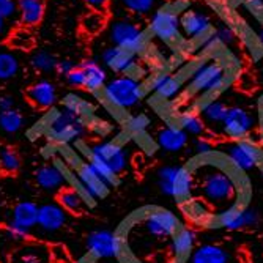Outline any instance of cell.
<instances>
[{"mask_svg": "<svg viewBox=\"0 0 263 263\" xmlns=\"http://www.w3.org/2000/svg\"><path fill=\"white\" fill-rule=\"evenodd\" d=\"M90 159L103 164L117 177L122 172H125L126 164H128L123 147L118 145L117 142H103V143H98V145H95L91 148Z\"/></svg>", "mask_w": 263, "mask_h": 263, "instance_id": "8992f818", "label": "cell"}, {"mask_svg": "<svg viewBox=\"0 0 263 263\" xmlns=\"http://www.w3.org/2000/svg\"><path fill=\"white\" fill-rule=\"evenodd\" d=\"M140 226L145 230L147 236L153 238V240H167V238H172L175 232L180 229V222L175 214L161 208L150 210L148 213L143 214Z\"/></svg>", "mask_w": 263, "mask_h": 263, "instance_id": "277c9868", "label": "cell"}, {"mask_svg": "<svg viewBox=\"0 0 263 263\" xmlns=\"http://www.w3.org/2000/svg\"><path fill=\"white\" fill-rule=\"evenodd\" d=\"M38 210H40V206L35 205L33 202H19L13 208V222L30 230L32 227L36 226Z\"/></svg>", "mask_w": 263, "mask_h": 263, "instance_id": "603a6c76", "label": "cell"}, {"mask_svg": "<svg viewBox=\"0 0 263 263\" xmlns=\"http://www.w3.org/2000/svg\"><path fill=\"white\" fill-rule=\"evenodd\" d=\"M22 122H24V118L16 109L0 112V128L5 133H10V134L17 133L22 128Z\"/></svg>", "mask_w": 263, "mask_h": 263, "instance_id": "d6a6232c", "label": "cell"}, {"mask_svg": "<svg viewBox=\"0 0 263 263\" xmlns=\"http://www.w3.org/2000/svg\"><path fill=\"white\" fill-rule=\"evenodd\" d=\"M120 2L134 14H147L155 5V0H120Z\"/></svg>", "mask_w": 263, "mask_h": 263, "instance_id": "d590c367", "label": "cell"}, {"mask_svg": "<svg viewBox=\"0 0 263 263\" xmlns=\"http://www.w3.org/2000/svg\"><path fill=\"white\" fill-rule=\"evenodd\" d=\"M194 240H196V235L193 230L180 227L175 232V235L172 236V251H174L175 257L177 258L186 257L194 246Z\"/></svg>", "mask_w": 263, "mask_h": 263, "instance_id": "4316f807", "label": "cell"}, {"mask_svg": "<svg viewBox=\"0 0 263 263\" xmlns=\"http://www.w3.org/2000/svg\"><path fill=\"white\" fill-rule=\"evenodd\" d=\"M51 136L59 142H71L78 139L82 131V122L79 120V114L73 112L68 107H63L60 112L55 114V117L51 122Z\"/></svg>", "mask_w": 263, "mask_h": 263, "instance_id": "52a82bcc", "label": "cell"}, {"mask_svg": "<svg viewBox=\"0 0 263 263\" xmlns=\"http://www.w3.org/2000/svg\"><path fill=\"white\" fill-rule=\"evenodd\" d=\"M78 184L82 193L90 199L103 197L107 193V184L101 180L98 172L90 162H84L78 171Z\"/></svg>", "mask_w": 263, "mask_h": 263, "instance_id": "4fadbf2b", "label": "cell"}, {"mask_svg": "<svg viewBox=\"0 0 263 263\" xmlns=\"http://www.w3.org/2000/svg\"><path fill=\"white\" fill-rule=\"evenodd\" d=\"M36 183L46 191H59L65 181L63 174L57 169L55 165H43L35 174Z\"/></svg>", "mask_w": 263, "mask_h": 263, "instance_id": "cb8c5ba5", "label": "cell"}, {"mask_svg": "<svg viewBox=\"0 0 263 263\" xmlns=\"http://www.w3.org/2000/svg\"><path fill=\"white\" fill-rule=\"evenodd\" d=\"M148 29H150L152 35L156 36L158 40H161L164 43H172L180 35L181 21L174 10L164 8V10L156 11L152 16Z\"/></svg>", "mask_w": 263, "mask_h": 263, "instance_id": "9c48e42d", "label": "cell"}, {"mask_svg": "<svg viewBox=\"0 0 263 263\" xmlns=\"http://www.w3.org/2000/svg\"><path fill=\"white\" fill-rule=\"evenodd\" d=\"M110 40L114 46L125 49L128 52L137 54L142 52L147 46L145 33L137 24L126 21V19H118L110 26Z\"/></svg>", "mask_w": 263, "mask_h": 263, "instance_id": "3957f363", "label": "cell"}, {"mask_svg": "<svg viewBox=\"0 0 263 263\" xmlns=\"http://www.w3.org/2000/svg\"><path fill=\"white\" fill-rule=\"evenodd\" d=\"M202 169V175L197 177L200 196L205 206H210L219 214L226 210L238 205V197H240V189H238L235 177L219 164H213L205 161L199 165Z\"/></svg>", "mask_w": 263, "mask_h": 263, "instance_id": "6da1fadb", "label": "cell"}, {"mask_svg": "<svg viewBox=\"0 0 263 263\" xmlns=\"http://www.w3.org/2000/svg\"><path fill=\"white\" fill-rule=\"evenodd\" d=\"M76 66H74V63L73 62H71V60H59L57 62V71H59V73H62V74H68L69 73V71H73Z\"/></svg>", "mask_w": 263, "mask_h": 263, "instance_id": "f6af8a7d", "label": "cell"}, {"mask_svg": "<svg viewBox=\"0 0 263 263\" xmlns=\"http://www.w3.org/2000/svg\"><path fill=\"white\" fill-rule=\"evenodd\" d=\"M191 263H229V255L219 246L205 245L194 251Z\"/></svg>", "mask_w": 263, "mask_h": 263, "instance_id": "d4e9b609", "label": "cell"}, {"mask_svg": "<svg viewBox=\"0 0 263 263\" xmlns=\"http://www.w3.org/2000/svg\"><path fill=\"white\" fill-rule=\"evenodd\" d=\"M104 100L117 109H131L143 97L140 82L133 76H120L107 82L103 88Z\"/></svg>", "mask_w": 263, "mask_h": 263, "instance_id": "7a4b0ae2", "label": "cell"}, {"mask_svg": "<svg viewBox=\"0 0 263 263\" xmlns=\"http://www.w3.org/2000/svg\"><path fill=\"white\" fill-rule=\"evenodd\" d=\"M194 150L199 156H208L213 153V147L206 139H197L194 143Z\"/></svg>", "mask_w": 263, "mask_h": 263, "instance_id": "60d3db41", "label": "cell"}, {"mask_svg": "<svg viewBox=\"0 0 263 263\" xmlns=\"http://www.w3.org/2000/svg\"><path fill=\"white\" fill-rule=\"evenodd\" d=\"M27 98L33 106L40 109H47L54 106L57 101V88L49 81H40L29 87Z\"/></svg>", "mask_w": 263, "mask_h": 263, "instance_id": "2e32d148", "label": "cell"}, {"mask_svg": "<svg viewBox=\"0 0 263 263\" xmlns=\"http://www.w3.org/2000/svg\"><path fill=\"white\" fill-rule=\"evenodd\" d=\"M8 44L11 47H14V49H19V51H29L35 46V40H33L32 32L27 27H21V29H16L10 35Z\"/></svg>", "mask_w": 263, "mask_h": 263, "instance_id": "f546056e", "label": "cell"}, {"mask_svg": "<svg viewBox=\"0 0 263 263\" xmlns=\"http://www.w3.org/2000/svg\"><path fill=\"white\" fill-rule=\"evenodd\" d=\"M181 81L177 76L159 73L152 79V90L161 100H174L181 91Z\"/></svg>", "mask_w": 263, "mask_h": 263, "instance_id": "ac0fdd59", "label": "cell"}, {"mask_svg": "<svg viewBox=\"0 0 263 263\" xmlns=\"http://www.w3.org/2000/svg\"><path fill=\"white\" fill-rule=\"evenodd\" d=\"M57 59L47 51H38L32 55V65L35 69L41 71V73H49L57 68Z\"/></svg>", "mask_w": 263, "mask_h": 263, "instance_id": "e575fe53", "label": "cell"}, {"mask_svg": "<svg viewBox=\"0 0 263 263\" xmlns=\"http://www.w3.org/2000/svg\"><path fill=\"white\" fill-rule=\"evenodd\" d=\"M134 55L133 52H128L125 49H120L117 46H110L104 49L101 59L107 68H110L115 73H129L131 68L134 66Z\"/></svg>", "mask_w": 263, "mask_h": 263, "instance_id": "e0dca14e", "label": "cell"}, {"mask_svg": "<svg viewBox=\"0 0 263 263\" xmlns=\"http://www.w3.org/2000/svg\"><path fill=\"white\" fill-rule=\"evenodd\" d=\"M258 219H260V216L255 208L241 206V205L232 206L218 216L219 226H222L227 230H241L245 227L255 226L258 222Z\"/></svg>", "mask_w": 263, "mask_h": 263, "instance_id": "8fae6325", "label": "cell"}, {"mask_svg": "<svg viewBox=\"0 0 263 263\" xmlns=\"http://www.w3.org/2000/svg\"><path fill=\"white\" fill-rule=\"evenodd\" d=\"M19 71V62L11 52H0V81L14 78Z\"/></svg>", "mask_w": 263, "mask_h": 263, "instance_id": "836d02e7", "label": "cell"}, {"mask_svg": "<svg viewBox=\"0 0 263 263\" xmlns=\"http://www.w3.org/2000/svg\"><path fill=\"white\" fill-rule=\"evenodd\" d=\"M147 125H148V120L143 115H137V117L131 118V122H129V128L133 131H142Z\"/></svg>", "mask_w": 263, "mask_h": 263, "instance_id": "ee69618b", "label": "cell"}, {"mask_svg": "<svg viewBox=\"0 0 263 263\" xmlns=\"http://www.w3.org/2000/svg\"><path fill=\"white\" fill-rule=\"evenodd\" d=\"M158 143L165 152H180L187 143V134L180 126H167L158 134Z\"/></svg>", "mask_w": 263, "mask_h": 263, "instance_id": "ffe728a7", "label": "cell"}, {"mask_svg": "<svg viewBox=\"0 0 263 263\" xmlns=\"http://www.w3.org/2000/svg\"><path fill=\"white\" fill-rule=\"evenodd\" d=\"M227 79L226 68L218 62H205L200 63L191 78V87L200 95H210L218 91Z\"/></svg>", "mask_w": 263, "mask_h": 263, "instance_id": "5b68a950", "label": "cell"}, {"mask_svg": "<svg viewBox=\"0 0 263 263\" xmlns=\"http://www.w3.org/2000/svg\"><path fill=\"white\" fill-rule=\"evenodd\" d=\"M106 22H107V17L103 11H88L82 16L81 19V29L85 35H90V36H95L103 32V29L106 27Z\"/></svg>", "mask_w": 263, "mask_h": 263, "instance_id": "83f0119b", "label": "cell"}, {"mask_svg": "<svg viewBox=\"0 0 263 263\" xmlns=\"http://www.w3.org/2000/svg\"><path fill=\"white\" fill-rule=\"evenodd\" d=\"M227 112H229V107L221 101H210L202 109V115L210 123H222Z\"/></svg>", "mask_w": 263, "mask_h": 263, "instance_id": "1f68e13d", "label": "cell"}, {"mask_svg": "<svg viewBox=\"0 0 263 263\" xmlns=\"http://www.w3.org/2000/svg\"><path fill=\"white\" fill-rule=\"evenodd\" d=\"M19 165L21 161L17 153L8 145H0V172L16 174L19 171Z\"/></svg>", "mask_w": 263, "mask_h": 263, "instance_id": "f1b7e54d", "label": "cell"}, {"mask_svg": "<svg viewBox=\"0 0 263 263\" xmlns=\"http://www.w3.org/2000/svg\"><path fill=\"white\" fill-rule=\"evenodd\" d=\"M17 11L24 27H33L44 16L43 0H17Z\"/></svg>", "mask_w": 263, "mask_h": 263, "instance_id": "d6986e66", "label": "cell"}, {"mask_svg": "<svg viewBox=\"0 0 263 263\" xmlns=\"http://www.w3.org/2000/svg\"><path fill=\"white\" fill-rule=\"evenodd\" d=\"M59 205L69 213H81L85 206V200L82 194L74 187H62L59 191Z\"/></svg>", "mask_w": 263, "mask_h": 263, "instance_id": "484cf974", "label": "cell"}, {"mask_svg": "<svg viewBox=\"0 0 263 263\" xmlns=\"http://www.w3.org/2000/svg\"><path fill=\"white\" fill-rule=\"evenodd\" d=\"M246 4L251 10H254L255 13L263 11V0H246Z\"/></svg>", "mask_w": 263, "mask_h": 263, "instance_id": "7dc6e473", "label": "cell"}, {"mask_svg": "<svg viewBox=\"0 0 263 263\" xmlns=\"http://www.w3.org/2000/svg\"><path fill=\"white\" fill-rule=\"evenodd\" d=\"M66 82L73 87H85V73L81 66L74 68L66 74Z\"/></svg>", "mask_w": 263, "mask_h": 263, "instance_id": "f35d334b", "label": "cell"}, {"mask_svg": "<svg viewBox=\"0 0 263 263\" xmlns=\"http://www.w3.org/2000/svg\"><path fill=\"white\" fill-rule=\"evenodd\" d=\"M252 117L243 107H229V112L224 118V131L229 137L241 140L252 129Z\"/></svg>", "mask_w": 263, "mask_h": 263, "instance_id": "7c38bea8", "label": "cell"}, {"mask_svg": "<svg viewBox=\"0 0 263 263\" xmlns=\"http://www.w3.org/2000/svg\"><path fill=\"white\" fill-rule=\"evenodd\" d=\"M19 263H41V255L40 252L35 251H24L19 257Z\"/></svg>", "mask_w": 263, "mask_h": 263, "instance_id": "b9f144b4", "label": "cell"}, {"mask_svg": "<svg viewBox=\"0 0 263 263\" xmlns=\"http://www.w3.org/2000/svg\"><path fill=\"white\" fill-rule=\"evenodd\" d=\"M181 21V30L183 33L191 40H203L206 35H210L211 22L206 14L197 13V11H187L180 19Z\"/></svg>", "mask_w": 263, "mask_h": 263, "instance_id": "5bb4252c", "label": "cell"}, {"mask_svg": "<svg viewBox=\"0 0 263 263\" xmlns=\"http://www.w3.org/2000/svg\"><path fill=\"white\" fill-rule=\"evenodd\" d=\"M213 40L216 41V44H224V46H230L235 43V32L227 27V26H222L219 29H216L213 33H211Z\"/></svg>", "mask_w": 263, "mask_h": 263, "instance_id": "8d00e7d4", "label": "cell"}, {"mask_svg": "<svg viewBox=\"0 0 263 263\" xmlns=\"http://www.w3.org/2000/svg\"><path fill=\"white\" fill-rule=\"evenodd\" d=\"M4 27H5V19H2V17H0V32L4 30Z\"/></svg>", "mask_w": 263, "mask_h": 263, "instance_id": "c3c4849f", "label": "cell"}, {"mask_svg": "<svg viewBox=\"0 0 263 263\" xmlns=\"http://www.w3.org/2000/svg\"><path fill=\"white\" fill-rule=\"evenodd\" d=\"M87 248L97 258H115L122 254V240L109 230H95L87 236Z\"/></svg>", "mask_w": 263, "mask_h": 263, "instance_id": "ba28073f", "label": "cell"}, {"mask_svg": "<svg viewBox=\"0 0 263 263\" xmlns=\"http://www.w3.org/2000/svg\"><path fill=\"white\" fill-rule=\"evenodd\" d=\"M193 187H194V178L193 172H191L187 167H177V174L174 178V194L172 197L184 202L193 194Z\"/></svg>", "mask_w": 263, "mask_h": 263, "instance_id": "7402d4cb", "label": "cell"}, {"mask_svg": "<svg viewBox=\"0 0 263 263\" xmlns=\"http://www.w3.org/2000/svg\"><path fill=\"white\" fill-rule=\"evenodd\" d=\"M29 229H26V227H22V226H19V224H16V222H10L8 226H7V229H5V233H7V238H10V240H13V241H22V240H26L27 238V235H29Z\"/></svg>", "mask_w": 263, "mask_h": 263, "instance_id": "74e56055", "label": "cell"}, {"mask_svg": "<svg viewBox=\"0 0 263 263\" xmlns=\"http://www.w3.org/2000/svg\"><path fill=\"white\" fill-rule=\"evenodd\" d=\"M17 13V4L14 0H0V17L8 19Z\"/></svg>", "mask_w": 263, "mask_h": 263, "instance_id": "ab89813d", "label": "cell"}, {"mask_svg": "<svg viewBox=\"0 0 263 263\" xmlns=\"http://www.w3.org/2000/svg\"><path fill=\"white\" fill-rule=\"evenodd\" d=\"M66 222V211L60 205L46 203L38 210V221L40 229L46 232H57Z\"/></svg>", "mask_w": 263, "mask_h": 263, "instance_id": "9a60e30c", "label": "cell"}, {"mask_svg": "<svg viewBox=\"0 0 263 263\" xmlns=\"http://www.w3.org/2000/svg\"><path fill=\"white\" fill-rule=\"evenodd\" d=\"M178 125L186 134H191V136H200L205 129L203 120L193 112H184L178 118Z\"/></svg>", "mask_w": 263, "mask_h": 263, "instance_id": "4dcf8cb0", "label": "cell"}, {"mask_svg": "<svg viewBox=\"0 0 263 263\" xmlns=\"http://www.w3.org/2000/svg\"><path fill=\"white\" fill-rule=\"evenodd\" d=\"M230 162L236 167V171L241 172H249L260 164L261 161V153L260 150L249 140H238L229 148L227 153Z\"/></svg>", "mask_w": 263, "mask_h": 263, "instance_id": "30bf717a", "label": "cell"}, {"mask_svg": "<svg viewBox=\"0 0 263 263\" xmlns=\"http://www.w3.org/2000/svg\"><path fill=\"white\" fill-rule=\"evenodd\" d=\"M81 68L85 73V88L90 91H98L106 85V71L97 60H84Z\"/></svg>", "mask_w": 263, "mask_h": 263, "instance_id": "44dd1931", "label": "cell"}, {"mask_svg": "<svg viewBox=\"0 0 263 263\" xmlns=\"http://www.w3.org/2000/svg\"><path fill=\"white\" fill-rule=\"evenodd\" d=\"M82 2L90 8V10H95V11H106L107 7H109V2L110 0H82Z\"/></svg>", "mask_w": 263, "mask_h": 263, "instance_id": "7bdbcfd3", "label": "cell"}, {"mask_svg": "<svg viewBox=\"0 0 263 263\" xmlns=\"http://www.w3.org/2000/svg\"><path fill=\"white\" fill-rule=\"evenodd\" d=\"M10 109H14V98L10 97V95H2V97H0V112L10 110Z\"/></svg>", "mask_w": 263, "mask_h": 263, "instance_id": "bcb514c9", "label": "cell"}, {"mask_svg": "<svg viewBox=\"0 0 263 263\" xmlns=\"http://www.w3.org/2000/svg\"><path fill=\"white\" fill-rule=\"evenodd\" d=\"M260 41H261V44H263V29H261V32H260Z\"/></svg>", "mask_w": 263, "mask_h": 263, "instance_id": "681fc988", "label": "cell"}]
</instances>
